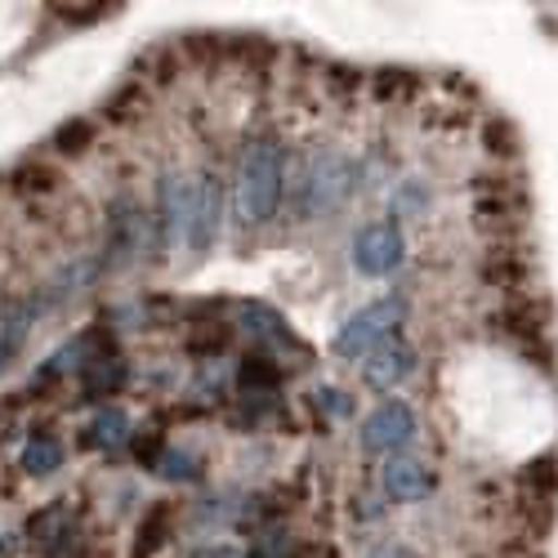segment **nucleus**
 I'll use <instances>...</instances> for the list:
<instances>
[{
  "label": "nucleus",
  "instance_id": "c85d7f7f",
  "mask_svg": "<svg viewBox=\"0 0 558 558\" xmlns=\"http://www.w3.org/2000/svg\"><path fill=\"white\" fill-rule=\"evenodd\" d=\"M144 104H148V95H144V85H138V81H130V85H121L117 89V95L108 99V117L112 121H130V112H144Z\"/></svg>",
  "mask_w": 558,
  "mask_h": 558
},
{
  "label": "nucleus",
  "instance_id": "39448f33",
  "mask_svg": "<svg viewBox=\"0 0 558 558\" xmlns=\"http://www.w3.org/2000/svg\"><path fill=\"white\" fill-rule=\"evenodd\" d=\"M189 210H193V183L179 170H161L157 179V215H153V238H157V259L166 255V246L189 232Z\"/></svg>",
  "mask_w": 558,
  "mask_h": 558
},
{
  "label": "nucleus",
  "instance_id": "0eeeda50",
  "mask_svg": "<svg viewBox=\"0 0 558 558\" xmlns=\"http://www.w3.org/2000/svg\"><path fill=\"white\" fill-rule=\"evenodd\" d=\"M415 438V415L402 398L380 402L362 421V451L366 456H402V447Z\"/></svg>",
  "mask_w": 558,
  "mask_h": 558
},
{
  "label": "nucleus",
  "instance_id": "423d86ee",
  "mask_svg": "<svg viewBox=\"0 0 558 558\" xmlns=\"http://www.w3.org/2000/svg\"><path fill=\"white\" fill-rule=\"evenodd\" d=\"M402 259H407V242H402V228L393 219L366 223L353 238V268L362 277H389Z\"/></svg>",
  "mask_w": 558,
  "mask_h": 558
},
{
  "label": "nucleus",
  "instance_id": "9d476101",
  "mask_svg": "<svg viewBox=\"0 0 558 558\" xmlns=\"http://www.w3.org/2000/svg\"><path fill=\"white\" fill-rule=\"evenodd\" d=\"M411 376H415V349L402 336H389L380 349H371L362 357V385L376 393H393Z\"/></svg>",
  "mask_w": 558,
  "mask_h": 558
},
{
  "label": "nucleus",
  "instance_id": "7ed1b4c3",
  "mask_svg": "<svg viewBox=\"0 0 558 558\" xmlns=\"http://www.w3.org/2000/svg\"><path fill=\"white\" fill-rule=\"evenodd\" d=\"M148 242V255H157V238H153V219H144V210H138V202L130 193H117L108 202V246H104V268L117 272L125 268L138 251H144ZM161 264V259H153Z\"/></svg>",
  "mask_w": 558,
  "mask_h": 558
},
{
  "label": "nucleus",
  "instance_id": "b1692460",
  "mask_svg": "<svg viewBox=\"0 0 558 558\" xmlns=\"http://www.w3.org/2000/svg\"><path fill=\"white\" fill-rule=\"evenodd\" d=\"M483 148L492 157H519L523 153V134H519V125L509 121V117H492L483 125Z\"/></svg>",
  "mask_w": 558,
  "mask_h": 558
},
{
  "label": "nucleus",
  "instance_id": "412c9836",
  "mask_svg": "<svg viewBox=\"0 0 558 558\" xmlns=\"http://www.w3.org/2000/svg\"><path fill=\"white\" fill-rule=\"evenodd\" d=\"M19 464H23V474H32V478H50L63 464V442L54 434H32L23 456H19Z\"/></svg>",
  "mask_w": 558,
  "mask_h": 558
},
{
  "label": "nucleus",
  "instance_id": "cd10ccee",
  "mask_svg": "<svg viewBox=\"0 0 558 558\" xmlns=\"http://www.w3.org/2000/svg\"><path fill=\"white\" fill-rule=\"evenodd\" d=\"M246 558H295V545H291L287 527H264Z\"/></svg>",
  "mask_w": 558,
  "mask_h": 558
},
{
  "label": "nucleus",
  "instance_id": "a878e982",
  "mask_svg": "<svg viewBox=\"0 0 558 558\" xmlns=\"http://www.w3.org/2000/svg\"><path fill=\"white\" fill-rule=\"evenodd\" d=\"M371 89H376V99H407L421 89V81H415V72H407V68H380Z\"/></svg>",
  "mask_w": 558,
  "mask_h": 558
},
{
  "label": "nucleus",
  "instance_id": "5701e85b",
  "mask_svg": "<svg viewBox=\"0 0 558 558\" xmlns=\"http://www.w3.org/2000/svg\"><path fill=\"white\" fill-rule=\"evenodd\" d=\"M5 183L14 193H54V183H59V174L45 166V161H36V157H27V161H19L10 174H5Z\"/></svg>",
  "mask_w": 558,
  "mask_h": 558
},
{
  "label": "nucleus",
  "instance_id": "6ab92c4d",
  "mask_svg": "<svg viewBox=\"0 0 558 558\" xmlns=\"http://www.w3.org/2000/svg\"><path fill=\"white\" fill-rule=\"evenodd\" d=\"M496 327H505L509 336H519V340H541V331H545V304H536V300L505 304L496 313Z\"/></svg>",
  "mask_w": 558,
  "mask_h": 558
},
{
  "label": "nucleus",
  "instance_id": "f3484780",
  "mask_svg": "<svg viewBox=\"0 0 558 558\" xmlns=\"http://www.w3.org/2000/svg\"><path fill=\"white\" fill-rule=\"evenodd\" d=\"M170 523H174V505H166V500L148 505V509H144V523H138V532H134V554H130V558H153V554L166 545Z\"/></svg>",
  "mask_w": 558,
  "mask_h": 558
},
{
  "label": "nucleus",
  "instance_id": "f8f14e48",
  "mask_svg": "<svg viewBox=\"0 0 558 558\" xmlns=\"http://www.w3.org/2000/svg\"><path fill=\"white\" fill-rule=\"evenodd\" d=\"M238 322L246 327V336H251L255 344H264V349H295V353H304L300 336L291 331V322H287L282 313H277V308L259 304V300L238 304Z\"/></svg>",
  "mask_w": 558,
  "mask_h": 558
},
{
  "label": "nucleus",
  "instance_id": "ddd939ff",
  "mask_svg": "<svg viewBox=\"0 0 558 558\" xmlns=\"http://www.w3.org/2000/svg\"><path fill=\"white\" fill-rule=\"evenodd\" d=\"M36 322H40V317H36V308H32L27 295L0 304V376H5L10 362L19 357V349L27 344V336H32Z\"/></svg>",
  "mask_w": 558,
  "mask_h": 558
},
{
  "label": "nucleus",
  "instance_id": "dca6fc26",
  "mask_svg": "<svg viewBox=\"0 0 558 558\" xmlns=\"http://www.w3.org/2000/svg\"><path fill=\"white\" fill-rule=\"evenodd\" d=\"M125 438H130V415L121 407H99L95 421L81 429V447L85 451H108V447H117Z\"/></svg>",
  "mask_w": 558,
  "mask_h": 558
},
{
  "label": "nucleus",
  "instance_id": "4be33fe9",
  "mask_svg": "<svg viewBox=\"0 0 558 558\" xmlns=\"http://www.w3.org/2000/svg\"><path fill=\"white\" fill-rule=\"evenodd\" d=\"M527 272H532V264L519 259V255H509V251H492V255L483 259V277H487L492 287H500V291L523 287V282H527Z\"/></svg>",
  "mask_w": 558,
  "mask_h": 558
},
{
  "label": "nucleus",
  "instance_id": "f704fd0d",
  "mask_svg": "<svg viewBox=\"0 0 558 558\" xmlns=\"http://www.w3.org/2000/svg\"><path fill=\"white\" fill-rule=\"evenodd\" d=\"M366 558H421V554H415L411 545H402V541H385V545L371 549Z\"/></svg>",
  "mask_w": 558,
  "mask_h": 558
},
{
  "label": "nucleus",
  "instance_id": "a211bd4d",
  "mask_svg": "<svg viewBox=\"0 0 558 558\" xmlns=\"http://www.w3.org/2000/svg\"><path fill=\"white\" fill-rule=\"evenodd\" d=\"M238 385L246 389V398L277 393V389H282V366H277L268 353H246L242 366H238Z\"/></svg>",
  "mask_w": 558,
  "mask_h": 558
},
{
  "label": "nucleus",
  "instance_id": "9b49d317",
  "mask_svg": "<svg viewBox=\"0 0 558 558\" xmlns=\"http://www.w3.org/2000/svg\"><path fill=\"white\" fill-rule=\"evenodd\" d=\"M385 478V496L389 500H398V505H407V500H425L434 487H438V478H434V470L425 460H415V456H389L385 460V470H380Z\"/></svg>",
  "mask_w": 558,
  "mask_h": 558
},
{
  "label": "nucleus",
  "instance_id": "1a4fd4ad",
  "mask_svg": "<svg viewBox=\"0 0 558 558\" xmlns=\"http://www.w3.org/2000/svg\"><path fill=\"white\" fill-rule=\"evenodd\" d=\"M219 215H223V179L219 170H202L193 179V210H189V246L197 255H206L210 242L219 238Z\"/></svg>",
  "mask_w": 558,
  "mask_h": 558
},
{
  "label": "nucleus",
  "instance_id": "aec40b11",
  "mask_svg": "<svg viewBox=\"0 0 558 558\" xmlns=\"http://www.w3.org/2000/svg\"><path fill=\"white\" fill-rule=\"evenodd\" d=\"M519 487H523V500H554L558 496V456L545 451V456L527 460L519 474Z\"/></svg>",
  "mask_w": 558,
  "mask_h": 558
},
{
  "label": "nucleus",
  "instance_id": "6e6552de",
  "mask_svg": "<svg viewBox=\"0 0 558 558\" xmlns=\"http://www.w3.org/2000/svg\"><path fill=\"white\" fill-rule=\"evenodd\" d=\"M108 268H104V255H76V259H68L50 282H45L40 291H32L27 300H32V308H36V317H45V313H54L59 304H68L72 295H81V291H89L99 282Z\"/></svg>",
  "mask_w": 558,
  "mask_h": 558
},
{
  "label": "nucleus",
  "instance_id": "bb28decb",
  "mask_svg": "<svg viewBox=\"0 0 558 558\" xmlns=\"http://www.w3.org/2000/svg\"><path fill=\"white\" fill-rule=\"evenodd\" d=\"M157 474H161L166 483H193V478L202 474V464H197L193 451H174V447H166V456L157 460Z\"/></svg>",
  "mask_w": 558,
  "mask_h": 558
},
{
  "label": "nucleus",
  "instance_id": "2f4dec72",
  "mask_svg": "<svg viewBox=\"0 0 558 558\" xmlns=\"http://www.w3.org/2000/svg\"><path fill=\"white\" fill-rule=\"evenodd\" d=\"M130 451H134L138 464L157 470V460L166 456V442H161V434H134V438H130Z\"/></svg>",
  "mask_w": 558,
  "mask_h": 558
},
{
  "label": "nucleus",
  "instance_id": "f03ea898",
  "mask_svg": "<svg viewBox=\"0 0 558 558\" xmlns=\"http://www.w3.org/2000/svg\"><path fill=\"white\" fill-rule=\"evenodd\" d=\"M402 322H407V300L402 295H385L376 304L357 308L344 327L336 331L331 349H336V357H366L371 349H380L389 336H398Z\"/></svg>",
  "mask_w": 558,
  "mask_h": 558
},
{
  "label": "nucleus",
  "instance_id": "7c9ffc66",
  "mask_svg": "<svg viewBox=\"0 0 558 558\" xmlns=\"http://www.w3.org/2000/svg\"><path fill=\"white\" fill-rule=\"evenodd\" d=\"M228 340H232V331H223V327H202L197 336L183 340V349H189V353H223Z\"/></svg>",
  "mask_w": 558,
  "mask_h": 558
},
{
  "label": "nucleus",
  "instance_id": "393cba45",
  "mask_svg": "<svg viewBox=\"0 0 558 558\" xmlns=\"http://www.w3.org/2000/svg\"><path fill=\"white\" fill-rule=\"evenodd\" d=\"M54 153H63V157H81L89 144H95V121H85V117H72V121H63L59 130H54Z\"/></svg>",
  "mask_w": 558,
  "mask_h": 558
},
{
  "label": "nucleus",
  "instance_id": "f257e3e1",
  "mask_svg": "<svg viewBox=\"0 0 558 558\" xmlns=\"http://www.w3.org/2000/svg\"><path fill=\"white\" fill-rule=\"evenodd\" d=\"M282 144L277 134L259 130L242 148V170H238V210L246 223H268L282 206Z\"/></svg>",
  "mask_w": 558,
  "mask_h": 558
},
{
  "label": "nucleus",
  "instance_id": "473e14b6",
  "mask_svg": "<svg viewBox=\"0 0 558 558\" xmlns=\"http://www.w3.org/2000/svg\"><path fill=\"white\" fill-rule=\"evenodd\" d=\"M59 10V19H68V23H99V19H108L112 14V5H99V0H95V5H54Z\"/></svg>",
  "mask_w": 558,
  "mask_h": 558
},
{
  "label": "nucleus",
  "instance_id": "e433bc0d",
  "mask_svg": "<svg viewBox=\"0 0 558 558\" xmlns=\"http://www.w3.org/2000/svg\"><path fill=\"white\" fill-rule=\"evenodd\" d=\"M197 558H242V554L232 549V545H210V549H202Z\"/></svg>",
  "mask_w": 558,
  "mask_h": 558
},
{
  "label": "nucleus",
  "instance_id": "c9c22d12",
  "mask_svg": "<svg viewBox=\"0 0 558 558\" xmlns=\"http://www.w3.org/2000/svg\"><path fill=\"white\" fill-rule=\"evenodd\" d=\"M14 549H19V536H14L10 527H0V558H10Z\"/></svg>",
  "mask_w": 558,
  "mask_h": 558
},
{
  "label": "nucleus",
  "instance_id": "72a5a7b5",
  "mask_svg": "<svg viewBox=\"0 0 558 558\" xmlns=\"http://www.w3.org/2000/svg\"><path fill=\"white\" fill-rule=\"evenodd\" d=\"M421 202H425V189H421V183H402V189H398V202H393V223H398V215L415 210Z\"/></svg>",
  "mask_w": 558,
  "mask_h": 558
},
{
  "label": "nucleus",
  "instance_id": "c756f323",
  "mask_svg": "<svg viewBox=\"0 0 558 558\" xmlns=\"http://www.w3.org/2000/svg\"><path fill=\"white\" fill-rule=\"evenodd\" d=\"M313 407H317L322 415H331V421H344V415H353V398H349L344 389H331V385H322V389L313 393Z\"/></svg>",
  "mask_w": 558,
  "mask_h": 558
},
{
  "label": "nucleus",
  "instance_id": "2eb2a0df",
  "mask_svg": "<svg viewBox=\"0 0 558 558\" xmlns=\"http://www.w3.org/2000/svg\"><path fill=\"white\" fill-rule=\"evenodd\" d=\"M72 532H76V509H72V500H54V505L36 509V514L27 519V541H32V549H45V545H54V541H63V536H72Z\"/></svg>",
  "mask_w": 558,
  "mask_h": 558
},
{
  "label": "nucleus",
  "instance_id": "4468645a",
  "mask_svg": "<svg viewBox=\"0 0 558 558\" xmlns=\"http://www.w3.org/2000/svg\"><path fill=\"white\" fill-rule=\"evenodd\" d=\"M76 380H81V402H104L108 407V398H117L130 385V366L121 357H99V362H89Z\"/></svg>",
  "mask_w": 558,
  "mask_h": 558
},
{
  "label": "nucleus",
  "instance_id": "20e7f679",
  "mask_svg": "<svg viewBox=\"0 0 558 558\" xmlns=\"http://www.w3.org/2000/svg\"><path fill=\"white\" fill-rule=\"evenodd\" d=\"M353 189H357V170H353V161H349L344 153L327 148V153H317V157H313V166H308V174H304L300 197H304V210H308V215H336V210L353 197Z\"/></svg>",
  "mask_w": 558,
  "mask_h": 558
}]
</instances>
